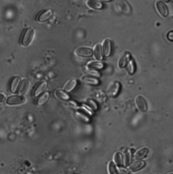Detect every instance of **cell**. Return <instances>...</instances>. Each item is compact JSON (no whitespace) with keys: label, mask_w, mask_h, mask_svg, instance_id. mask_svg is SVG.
I'll return each mask as SVG.
<instances>
[{"label":"cell","mask_w":173,"mask_h":174,"mask_svg":"<svg viewBox=\"0 0 173 174\" xmlns=\"http://www.w3.org/2000/svg\"><path fill=\"white\" fill-rule=\"evenodd\" d=\"M34 35V31L33 28H28L26 29L22 34L20 39V44L23 47H26L32 43Z\"/></svg>","instance_id":"1"},{"label":"cell","mask_w":173,"mask_h":174,"mask_svg":"<svg viewBox=\"0 0 173 174\" xmlns=\"http://www.w3.org/2000/svg\"><path fill=\"white\" fill-rule=\"evenodd\" d=\"M26 102V97L22 95H14L8 97L6 100V104L10 106L20 105Z\"/></svg>","instance_id":"2"},{"label":"cell","mask_w":173,"mask_h":174,"mask_svg":"<svg viewBox=\"0 0 173 174\" xmlns=\"http://www.w3.org/2000/svg\"><path fill=\"white\" fill-rule=\"evenodd\" d=\"M74 54L79 57H91L93 54V50L88 48H77L74 50Z\"/></svg>","instance_id":"3"},{"label":"cell","mask_w":173,"mask_h":174,"mask_svg":"<svg viewBox=\"0 0 173 174\" xmlns=\"http://www.w3.org/2000/svg\"><path fill=\"white\" fill-rule=\"evenodd\" d=\"M102 50H103V54L104 55L105 57L108 58L111 55L112 50L111 41L108 39L103 40L102 44Z\"/></svg>","instance_id":"4"},{"label":"cell","mask_w":173,"mask_h":174,"mask_svg":"<svg viewBox=\"0 0 173 174\" xmlns=\"http://www.w3.org/2000/svg\"><path fill=\"white\" fill-rule=\"evenodd\" d=\"M155 6H156L158 12L160 13L161 16L167 17L168 15V7L164 2L161 1V0H159V1H158L156 3H155Z\"/></svg>","instance_id":"5"},{"label":"cell","mask_w":173,"mask_h":174,"mask_svg":"<svg viewBox=\"0 0 173 174\" xmlns=\"http://www.w3.org/2000/svg\"><path fill=\"white\" fill-rule=\"evenodd\" d=\"M78 85V81L77 79H71L70 80L65 83V85H64V90L66 92H71L73 91V90L77 88V86Z\"/></svg>","instance_id":"6"},{"label":"cell","mask_w":173,"mask_h":174,"mask_svg":"<svg viewBox=\"0 0 173 174\" xmlns=\"http://www.w3.org/2000/svg\"><path fill=\"white\" fill-rule=\"evenodd\" d=\"M53 15L52 10L50 9H48L46 10H44L43 12L40 13L37 16V20L39 22H46L49 20Z\"/></svg>","instance_id":"7"},{"label":"cell","mask_w":173,"mask_h":174,"mask_svg":"<svg viewBox=\"0 0 173 174\" xmlns=\"http://www.w3.org/2000/svg\"><path fill=\"white\" fill-rule=\"evenodd\" d=\"M47 87V82L44 81L39 83V84L37 85V87L35 88V89H34V92H33V96L34 98H36V97L39 96L41 93H42L46 89Z\"/></svg>","instance_id":"8"},{"label":"cell","mask_w":173,"mask_h":174,"mask_svg":"<svg viewBox=\"0 0 173 174\" xmlns=\"http://www.w3.org/2000/svg\"><path fill=\"white\" fill-rule=\"evenodd\" d=\"M135 102L138 109H139L141 111H142V112H145V111H147V102L143 96H138L135 99Z\"/></svg>","instance_id":"9"},{"label":"cell","mask_w":173,"mask_h":174,"mask_svg":"<svg viewBox=\"0 0 173 174\" xmlns=\"http://www.w3.org/2000/svg\"><path fill=\"white\" fill-rule=\"evenodd\" d=\"M20 78L18 76H16L13 77L10 85V90L12 93H16L18 91V89L19 88V85L20 84Z\"/></svg>","instance_id":"10"},{"label":"cell","mask_w":173,"mask_h":174,"mask_svg":"<svg viewBox=\"0 0 173 174\" xmlns=\"http://www.w3.org/2000/svg\"><path fill=\"white\" fill-rule=\"evenodd\" d=\"M29 82L27 79H23L22 81L20 82V84L19 85V88L18 89V95H25V93H26L27 90L29 89Z\"/></svg>","instance_id":"11"},{"label":"cell","mask_w":173,"mask_h":174,"mask_svg":"<svg viewBox=\"0 0 173 174\" xmlns=\"http://www.w3.org/2000/svg\"><path fill=\"white\" fill-rule=\"evenodd\" d=\"M86 4L89 8L97 10H102L103 7L102 3L97 0H86Z\"/></svg>","instance_id":"12"},{"label":"cell","mask_w":173,"mask_h":174,"mask_svg":"<svg viewBox=\"0 0 173 174\" xmlns=\"http://www.w3.org/2000/svg\"><path fill=\"white\" fill-rule=\"evenodd\" d=\"M120 83L118 81L114 83V84L111 86V88L109 89L108 93L110 96L112 97H116L119 94L120 91Z\"/></svg>","instance_id":"13"},{"label":"cell","mask_w":173,"mask_h":174,"mask_svg":"<svg viewBox=\"0 0 173 174\" xmlns=\"http://www.w3.org/2000/svg\"><path fill=\"white\" fill-rule=\"evenodd\" d=\"M131 56L129 52H125V53H124L122 56L120 57V60L119 61V67L121 68L125 67L128 62H129V60L131 59Z\"/></svg>","instance_id":"14"},{"label":"cell","mask_w":173,"mask_h":174,"mask_svg":"<svg viewBox=\"0 0 173 174\" xmlns=\"http://www.w3.org/2000/svg\"><path fill=\"white\" fill-rule=\"evenodd\" d=\"M86 67L89 68L94 69V70H102L103 68L105 67L104 64L103 62H99V61H91L89 62L86 65Z\"/></svg>","instance_id":"15"},{"label":"cell","mask_w":173,"mask_h":174,"mask_svg":"<svg viewBox=\"0 0 173 174\" xmlns=\"http://www.w3.org/2000/svg\"><path fill=\"white\" fill-rule=\"evenodd\" d=\"M82 82L86 83V84L91 85H98L100 83L99 80L98 78L93 77H89V76L83 77L82 78Z\"/></svg>","instance_id":"16"},{"label":"cell","mask_w":173,"mask_h":174,"mask_svg":"<svg viewBox=\"0 0 173 174\" xmlns=\"http://www.w3.org/2000/svg\"><path fill=\"white\" fill-rule=\"evenodd\" d=\"M55 96L56 98L63 101H68L70 100V96L68 94V92L63 89H58L55 92Z\"/></svg>","instance_id":"17"},{"label":"cell","mask_w":173,"mask_h":174,"mask_svg":"<svg viewBox=\"0 0 173 174\" xmlns=\"http://www.w3.org/2000/svg\"><path fill=\"white\" fill-rule=\"evenodd\" d=\"M145 165V163L143 161H139L133 163V164H131L129 167V171L131 172H137L139 170L143 168Z\"/></svg>","instance_id":"18"},{"label":"cell","mask_w":173,"mask_h":174,"mask_svg":"<svg viewBox=\"0 0 173 174\" xmlns=\"http://www.w3.org/2000/svg\"><path fill=\"white\" fill-rule=\"evenodd\" d=\"M50 97V93L49 92H46L43 93L42 95H41L39 98L37 100V104L38 106H43L46 104Z\"/></svg>","instance_id":"19"},{"label":"cell","mask_w":173,"mask_h":174,"mask_svg":"<svg viewBox=\"0 0 173 174\" xmlns=\"http://www.w3.org/2000/svg\"><path fill=\"white\" fill-rule=\"evenodd\" d=\"M94 56L98 60H103V50L102 47L100 44H97L94 47V51H93Z\"/></svg>","instance_id":"20"},{"label":"cell","mask_w":173,"mask_h":174,"mask_svg":"<svg viewBox=\"0 0 173 174\" xmlns=\"http://www.w3.org/2000/svg\"><path fill=\"white\" fill-rule=\"evenodd\" d=\"M148 149L147 148H143L139 149L134 155L135 159H142L147 155Z\"/></svg>","instance_id":"21"},{"label":"cell","mask_w":173,"mask_h":174,"mask_svg":"<svg viewBox=\"0 0 173 174\" xmlns=\"http://www.w3.org/2000/svg\"><path fill=\"white\" fill-rule=\"evenodd\" d=\"M78 110H80L81 112L84 113L88 116H92L94 114V110H93L91 108H90L88 105L86 104H83L82 106H79V109Z\"/></svg>","instance_id":"22"},{"label":"cell","mask_w":173,"mask_h":174,"mask_svg":"<svg viewBox=\"0 0 173 174\" xmlns=\"http://www.w3.org/2000/svg\"><path fill=\"white\" fill-rule=\"evenodd\" d=\"M127 69L130 75H133L135 73V72L136 70V66L133 59H131L129 62L127 63Z\"/></svg>","instance_id":"23"},{"label":"cell","mask_w":173,"mask_h":174,"mask_svg":"<svg viewBox=\"0 0 173 174\" xmlns=\"http://www.w3.org/2000/svg\"><path fill=\"white\" fill-rule=\"evenodd\" d=\"M76 116L77 117L78 119H80L81 121H83V122L89 123L90 121V119H89V117H88V115H86V114L81 112V111H80V110L77 111V112H76Z\"/></svg>","instance_id":"24"},{"label":"cell","mask_w":173,"mask_h":174,"mask_svg":"<svg viewBox=\"0 0 173 174\" xmlns=\"http://www.w3.org/2000/svg\"><path fill=\"white\" fill-rule=\"evenodd\" d=\"M131 159H132V154H131V150L127 149L124 152V165L128 166L131 163Z\"/></svg>","instance_id":"25"},{"label":"cell","mask_w":173,"mask_h":174,"mask_svg":"<svg viewBox=\"0 0 173 174\" xmlns=\"http://www.w3.org/2000/svg\"><path fill=\"white\" fill-rule=\"evenodd\" d=\"M114 160H115V164L119 167H121L123 165V156L120 152H116L114 156Z\"/></svg>","instance_id":"26"},{"label":"cell","mask_w":173,"mask_h":174,"mask_svg":"<svg viewBox=\"0 0 173 174\" xmlns=\"http://www.w3.org/2000/svg\"><path fill=\"white\" fill-rule=\"evenodd\" d=\"M108 172L109 174H118V171L116 168V165L113 161L109 162L108 165Z\"/></svg>","instance_id":"27"},{"label":"cell","mask_w":173,"mask_h":174,"mask_svg":"<svg viewBox=\"0 0 173 174\" xmlns=\"http://www.w3.org/2000/svg\"><path fill=\"white\" fill-rule=\"evenodd\" d=\"M86 105H88L93 110H97L98 109V105L97 104V103L95 102L94 100L92 99H88L86 100Z\"/></svg>","instance_id":"28"},{"label":"cell","mask_w":173,"mask_h":174,"mask_svg":"<svg viewBox=\"0 0 173 174\" xmlns=\"http://www.w3.org/2000/svg\"><path fill=\"white\" fill-rule=\"evenodd\" d=\"M86 72H87V74L93 76V77H99L101 76V74H100L98 71L94 70V69L87 68L86 69Z\"/></svg>","instance_id":"29"},{"label":"cell","mask_w":173,"mask_h":174,"mask_svg":"<svg viewBox=\"0 0 173 174\" xmlns=\"http://www.w3.org/2000/svg\"><path fill=\"white\" fill-rule=\"evenodd\" d=\"M68 104L69 106L71 107L72 109H74V110H78L79 106H78V104H77V102H75V101H74V100H69L68 101Z\"/></svg>","instance_id":"30"},{"label":"cell","mask_w":173,"mask_h":174,"mask_svg":"<svg viewBox=\"0 0 173 174\" xmlns=\"http://www.w3.org/2000/svg\"><path fill=\"white\" fill-rule=\"evenodd\" d=\"M167 39L169 41H173V31H170L167 33Z\"/></svg>","instance_id":"31"},{"label":"cell","mask_w":173,"mask_h":174,"mask_svg":"<svg viewBox=\"0 0 173 174\" xmlns=\"http://www.w3.org/2000/svg\"><path fill=\"white\" fill-rule=\"evenodd\" d=\"M6 100L7 98H6V96L3 94V93L0 92V103H3V102H6Z\"/></svg>","instance_id":"32"},{"label":"cell","mask_w":173,"mask_h":174,"mask_svg":"<svg viewBox=\"0 0 173 174\" xmlns=\"http://www.w3.org/2000/svg\"><path fill=\"white\" fill-rule=\"evenodd\" d=\"M125 169H123V168H120V172H123V173H127V172L125 171Z\"/></svg>","instance_id":"33"},{"label":"cell","mask_w":173,"mask_h":174,"mask_svg":"<svg viewBox=\"0 0 173 174\" xmlns=\"http://www.w3.org/2000/svg\"><path fill=\"white\" fill-rule=\"evenodd\" d=\"M97 1L103 2H110V1H112V0H97Z\"/></svg>","instance_id":"34"},{"label":"cell","mask_w":173,"mask_h":174,"mask_svg":"<svg viewBox=\"0 0 173 174\" xmlns=\"http://www.w3.org/2000/svg\"><path fill=\"white\" fill-rule=\"evenodd\" d=\"M171 174H173V173H171Z\"/></svg>","instance_id":"35"}]
</instances>
